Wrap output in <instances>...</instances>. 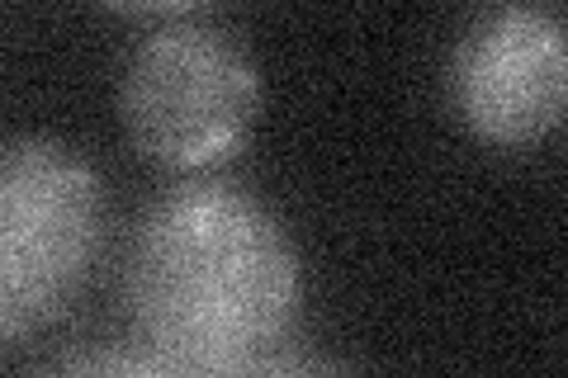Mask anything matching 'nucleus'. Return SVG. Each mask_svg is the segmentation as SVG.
<instances>
[{"instance_id":"423d86ee","label":"nucleus","mask_w":568,"mask_h":378,"mask_svg":"<svg viewBox=\"0 0 568 378\" xmlns=\"http://www.w3.org/2000/svg\"><path fill=\"white\" fill-rule=\"evenodd\" d=\"M223 378H351L346 369H336L332 359H317V355H298V350H275L256 359L246 369H233Z\"/></svg>"},{"instance_id":"f03ea898","label":"nucleus","mask_w":568,"mask_h":378,"mask_svg":"<svg viewBox=\"0 0 568 378\" xmlns=\"http://www.w3.org/2000/svg\"><path fill=\"white\" fill-rule=\"evenodd\" d=\"M104 237L100 175L58 137H10L0 152V331L20 340L85 284Z\"/></svg>"},{"instance_id":"f257e3e1","label":"nucleus","mask_w":568,"mask_h":378,"mask_svg":"<svg viewBox=\"0 0 568 378\" xmlns=\"http://www.w3.org/2000/svg\"><path fill=\"white\" fill-rule=\"evenodd\" d=\"M123 289L138 340L190 374L223 378L275 355L290 336L298 256L256 194L194 180L142 213Z\"/></svg>"},{"instance_id":"20e7f679","label":"nucleus","mask_w":568,"mask_h":378,"mask_svg":"<svg viewBox=\"0 0 568 378\" xmlns=\"http://www.w3.org/2000/svg\"><path fill=\"white\" fill-rule=\"evenodd\" d=\"M450 95L484 142H540L568 123V24L536 6L478 14L455 43Z\"/></svg>"},{"instance_id":"7ed1b4c3","label":"nucleus","mask_w":568,"mask_h":378,"mask_svg":"<svg viewBox=\"0 0 568 378\" xmlns=\"http://www.w3.org/2000/svg\"><path fill=\"white\" fill-rule=\"evenodd\" d=\"M261 81L237 33L175 10L138 39L123 67V123L166 166H213L246 137Z\"/></svg>"},{"instance_id":"39448f33","label":"nucleus","mask_w":568,"mask_h":378,"mask_svg":"<svg viewBox=\"0 0 568 378\" xmlns=\"http://www.w3.org/2000/svg\"><path fill=\"white\" fill-rule=\"evenodd\" d=\"M39 378H204V374H190L185 365H175L162 350H152L148 340H133V346L71 350L62 359H52Z\"/></svg>"}]
</instances>
